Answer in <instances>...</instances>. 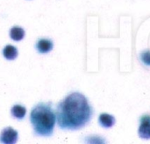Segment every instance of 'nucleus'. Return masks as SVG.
Masks as SVG:
<instances>
[{
    "label": "nucleus",
    "mask_w": 150,
    "mask_h": 144,
    "mask_svg": "<svg viewBox=\"0 0 150 144\" xmlns=\"http://www.w3.org/2000/svg\"><path fill=\"white\" fill-rule=\"evenodd\" d=\"M92 113V108L84 95L72 92L58 104L55 116L61 128L77 130L91 121Z\"/></svg>",
    "instance_id": "1"
},
{
    "label": "nucleus",
    "mask_w": 150,
    "mask_h": 144,
    "mask_svg": "<svg viewBox=\"0 0 150 144\" xmlns=\"http://www.w3.org/2000/svg\"><path fill=\"white\" fill-rule=\"evenodd\" d=\"M30 121L34 133L39 136H51L56 122V116L50 103H39L30 114Z\"/></svg>",
    "instance_id": "2"
},
{
    "label": "nucleus",
    "mask_w": 150,
    "mask_h": 144,
    "mask_svg": "<svg viewBox=\"0 0 150 144\" xmlns=\"http://www.w3.org/2000/svg\"><path fill=\"white\" fill-rule=\"evenodd\" d=\"M18 141V132L11 127L5 128L0 134V142L2 143H16Z\"/></svg>",
    "instance_id": "3"
},
{
    "label": "nucleus",
    "mask_w": 150,
    "mask_h": 144,
    "mask_svg": "<svg viewBox=\"0 0 150 144\" xmlns=\"http://www.w3.org/2000/svg\"><path fill=\"white\" fill-rule=\"evenodd\" d=\"M139 136L142 139L149 140L150 139V116L144 115L141 119V125L138 130Z\"/></svg>",
    "instance_id": "4"
},
{
    "label": "nucleus",
    "mask_w": 150,
    "mask_h": 144,
    "mask_svg": "<svg viewBox=\"0 0 150 144\" xmlns=\"http://www.w3.org/2000/svg\"><path fill=\"white\" fill-rule=\"evenodd\" d=\"M53 47H54L53 42L47 39H40L36 43V48L41 54H46L50 52L53 49Z\"/></svg>",
    "instance_id": "5"
},
{
    "label": "nucleus",
    "mask_w": 150,
    "mask_h": 144,
    "mask_svg": "<svg viewBox=\"0 0 150 144\" xmlns=\"http://www.w3.org/2000/svg\"><path fill=\"white\" fill-rule=\"evenodd\" d=\"M98 122L100 126H102L105 128H110L114 126L116 120L115 118L108 113H101L98 118Z\"/></svg>",
    "instance_id": "6"
},
{
    "label": "nucleus",
    "mask_w": 150,
    "mask_h": 144,
    "mask_svg": "<svg viewBox=\"0 0 150 144\" xmlns=\"http://www.w3.org/2000/svg\"><path fill=\"white\" fill-rule=\"evenodd\" d=\"M25 36V30L20 26H13L10 30V37L16 41L23 40Z\"/></svg>",
    "instance_id": "7"
},
{
    "label": "nucleus",
    "mask_w": 150,
    "mask_h": 144,
    "mask_svg": "<svg viewBox=\"0 0 150 144\" xmlns=\"http://www.w3.org/2000/svg\"><path fill=\"white\" fill-rule=\"evenodd\" d=\"M3 55L7 60H14L18 56V49L12 45H7L3 50Z\"/></svg>",
    "instance_id": "8"
},
{
    "label": "nucleus",
    "mask_w": 150,
    "mask_h": 144,
    "mask_svg": "<svg viewBox=\"0 0 150 144\" xmlns=\"http://www.w3.org/2000/svg\"><path fill=\"white\" fill-rule=\"evenodd\" d=\"M26 113V109L25 106H21V105H15L14 106H12L11 108V114L13 117L21 120L25 116Z\"/></svg>",
    "instance_id": "9"
},
{
    "label": "nucleus",
    "mask_w": 150,
    "mask_h": 144,
    "mask_svg": "<svg viewBox=\"0 0 150 144\" xmlns=\"http://www.w3.org/2000/svg\"><path fill=\"white\" fill-rule=\"evenodd\" d=\"M140 59L143 64L150 67V50H145L141 53Z\"/></svg>",
    "instance_id": "10"
}]
</instances>
